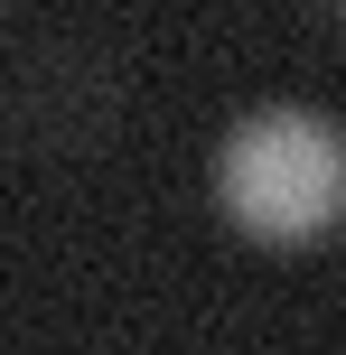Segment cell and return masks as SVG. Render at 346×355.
<instances>
[{"label":"cell","instance_id":"cell-1","mask_svg":"<svg viewBox=\"0 0 346 355\" xmlns=\"http://www.w3.org/2000/svg\"><path fill=\"white\" fill-rule=\"evenodd\" d=\"M216 206L253 243H309L346 225V131L309 103H262L216 150Z\"/></svg>","mask_w":346,"mask_h":355},{"label":"cell","instance_id":"cell-2","mask_svg":"<svg viewBox=\"0 0 346 355\" xmlns=\"http://www.w3.org/2000/svg\"><path fill=\"white\" fill-rule=\"evenodd\" d=\"M112 112H122V75L103 66L94 47H37L19 66V131L37 141H103Z\"/></svg>","mask_w":346,"mask_h":355},{"label":"cell","instance_id":"cell-3","mask_svg":"<svg viewBox=\"0 0 346 355\" xmlns=\"http://www.w3.org/2000/svg\"><path fill=\"white\" fill-rule=\"evenodd\" d=\"M300 10H309L318 28H337V37H346V0H300Z\"/></svg>","mask_w":346,"mask_h":355}]
</instances>
